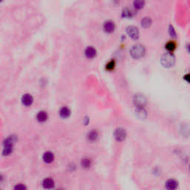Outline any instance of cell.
Masks as SVG:
<instances>
[{"label": "cell", "instance_id": "obj_1", "mask_svg": "<svg viewBox=\"0 0 190 190\" xmlns=\"http://www.w3.org/2000/svg\"><path fill=\"white\" fill-rule=\"evenodd\" d=\"M16 141V138L14 135H10L3 141V149L2 154L3 156H9L13 153L14 144Z\"/></svg>", "mask_w": 190, "mask_h": 190}, {"label": "cell", "instance_id": "obj_2", "mask_svg": "<svg viewBox=\"0 0 190 190\" xmlns=\"http://www.w3.org/2000/svg\"><path fill=\"white\" fill-rule=\"evenodd\" d=\"M145 54V48L141 45H135L130 50V54L133 58H141Z\"/></svg>", "mask_w": 190, "mask_h": 190}, {"label": "cell", "instance_id": "obj_3", "mask_svg": "<svg viewBox=\"0 0 190 190\" xmlns=\"http://www.w3.org/2000/svg\"><path fill=\"white\" fill-rule=\"evenodd\" d=\"M161 63L166 68H170L173 66L175 62V58L174 56L171 53H166L161 57Z\"/></svg>", "mask_w": 190, "mask_h": 190}, {"label": "cell", "instance_id": "obj_4", "mask_svg": "<svg viewBox=\"0 0 190 190\" xmlns=\"http://www.w3.org/2000/svg\"><path fill=\"white\" fill-rule=\"evenodd\" d=\"M127 33L129 34V36L130 37H132V39H138V36H139V31H138V28L135 26H129L126 29Z\"/></svg>", "mask_w": 190, "mask_h": 190}, {"label": "cell", "instance_id": "obj_5", "mask_svg": "<svg viewBox=\"0 0 190 190\" xmlns=\"http://www.w3.org/2000/svg\"><path fill=\"white\" fill-rule=\"evenodd\" d=\"M42 186L45 189H51L54 186V180L51 177H46L42 182Z\"/></svg>", "mask_w": 190, "mask_h": 190}, {"label": "cell", "instance_id": "obj_6", "mask_svg": "<svg viewBox=\"0 0 190 190\" xmlns=\"http://www.w3.org/2000/svg\"><path fill=\"white\" fill-rule=\"evenodd\" d=\"M22 103L24 106H31L32 103L33 102V97L29 94H25L22 96Z\"/></svg>", "mask_w": 190, "mask_h": 190}, {"label": "cell", "instance_id": "obj_7", "mask_svg": "<svg viewBox=\"0 0 190 190\" xmlns=\"http://www.w3.org/2000/svg\"><path fill=\"white\" fill-rule=\"evenodd\" d=\"M135 103L136 106H138L139 108L143 107L144 105L146 104V99L142 95H138L135 96Z\"/></svg>", "mask_w": 190, "mask_h": 190}, {"label": "cell", "instance_id": "obj_8", "mask_svg": "<svg viewBox=\"0 0 190 190\" xmlns=\"http://www.w3.org/2000/svg\"><path fill=\"white\" fill-rule=\"evenodd\" d=\"M42 159H43L44 162L46 163H51L54 160V155L51 152H46L44 153Z\"/></svg>", "mask_w": 190, "mask_h": 190}, {"label": "cell", "instance_id": "obj_9", "mask_svg": "<svg viewBox=\"0 0 190 190\" xmlns=\"http://www.w3.org/2000/svg\"><path fill=\"white\" fill-rule=\"evenodd\" d=\"M48 115L47 114L46 112L45 111H40V112H38V114L36 115V120H37L39 122L43 123L48 120Z\"/></svg>", "mask_w": 190, "mask_h": 190}, {"label": "cell", "instance_id": "obj_10", "mask_svg": "<svg viewBox=\"0 0 190 190\" xmlns=\"http://www.w3.org/2000/svg\"><path fill=\"white\" fill-rule=\"evenodd\" d=\"M115 138L119 141L123 140L126 138V132L123 129H117L115 132Z\"/></svg>", "mask_w": 190, "mask_h": 190}, {"label": "cell", "instance_id": "obj_11", "mask_svg": "<svg viewBox=\"0 0 190 190\" xmlns=\"http://www.w3.org/2000/svg\"><path fill=\"white\" fill-rule=\"evenodd\" d=\"M115 28V23L112 21H107V22H105L104 25H103V28L106 32L108 33H112L114 31Z\"/></svg>", "mask_w": 190, "mask_h": 190}, {"label": "cell", "instance_id": "obj_12", "mask_svg": "<svg viewBox=\"0 0 190 190\" xmlns=\"http://www.w3.org/2000/svg\"><path fill=\"white\" fill-rule=\"evenodd\" d=\"M59 114H60V116L62 118L66 119V118H68V117L70 116V115H71V111H70V109H68V107L64 106V107L60 109Z\"/></svg>", "mask_w": 190, "mask_h": 190}, {"label": "cell", "instance_id": "obj_13", "mask_svg": "<svg viewBox=\"0 0 190 190\" xmlns=\"http://www.w3.org/2000/svg\"><path fill=\"white\" fill-rule=\"evenodd\" d=\"M85 54L88 58H94L97 54V51L93 47L90 46L86 48V51H85Z\"/></svg>", "mask_w": 190, "mask_h": 190}, {"label": "cell", "instance_id": "obj_14", "mask_svg": "<svg viewBox=\"0 0 190 190\" xmlns=\"http://www.w3.org/2000/svg\"><path fill=\"white\" fill-rule=\"evenodd\" d=\"M166 187L168 190H175L177 187V183L176 180H169L166 183Z\"/></svg>", "mask_w": 190, "mask_h": 190}, {"label": "cell", "instance_id": "obj_15", "mask_svg": "<svg viewBox=\"0 0 190 190\" xmlns=\"http://www.w3.org/2000/svg\"><path fill=\"white\" fill-rule=\"evenodd\" d=\"M176 46H177V45H176V43L174 41H169V42H167L166 45V48L168 51H173L176 48Z\"/></svg>", "mask_w": 190, "mask_h": 190}, {"label": "cell", "instance_id": "obj_16", "mask_svg": "<svg viewBox=\"0 0 190 190\" xmlns=\"http://www.w3.org/2000/svg\"><path fill=\"white\" fill-rule=\"evenodd\" d=\"M152 20L149 17H144L143 19L141 20V25L143 26L144 28H148L151 25Z\"/></svg>", "mask_w": 190, "mask_h": 190}, {"label": "cell", "instance_id": "obj_17", "mask_svg": "<svg viewBox=\"0 0 190 190\" xmlns=\"http://www.w3.org/2000/svg\"><path fill=\"white\" fill-rule=\"evenodd\" d=\"M97 137H98V135H97V132L95 131H92L88 134V139L91 141H95L97 138Z\"/></svg>", "mask_w": 190, "mask_h": 190}, {"label": "cell", "instance_id": "obj_18", "mask_svg": "<svg viewBox=\"0 0 190 190\" xmlns=\"http://www.w3.org/2000/svg\"><path fill=\"white\" fill-rule=\"evenodd\" d=\"M13 190H27V186L23 183H16L13 186Z\"/></svg>", "mask_w": 190, "mask_h": 190}, {"label": "cell", "instance_id": "obj_19", "mask_svg": "<svg viewBox=\"0 0 190 190\" xmlns=\"http://www.w3.org/2000/svg\"><path fill=\"white\" fill-rule=\"evenodd\" d=\"M122 16L123 17H132V11L131 10H129V8L124 9L122 13Z\"/></svg>", "mask_w": 190, "mask_h": 190}, {"label": "cell", "instance_id": "obj_20", "mask_svg": "<svg viewBox=\"0 0 190 190\" xmlns=\"http://www.w3.org/2000/svg\"><path fill=\"white\" fill-rule=\"evenodd\" d=\"M134 6L137 9H141L144 6V1H135L134 2Z\"/></svg>", "mask_w": 190, "mask_h": 190}, {"label": "cell", "instance_id": "obj_21", "mask_svg": "<svg viewBox=\"0 0 190 190\" xmlns=\"http://www.w3.org/2000/svg\"><path fill=\"white\" fill-rule=\"evenodd\" d=\"M82 166L85 168H88V167H90L91 166V160L89 159H83L81 162Z\"/></svg>", "mask_w": 190, "mask_h": 190}, {"label": "cell", "instance_id": "obj_22", "mask_svg": "<svg viewBox=\"0 0 190 190\" xmlns=\"http://www.w3.org/2000/svg\"><path fill=\"white\" fill-rule=\"evenodd\" d=\"M115 61H110L109 63L106 65V69L108 70H112L114 69V68H115Z\"/></svg>", "mask_w": 190, "mask_h": 190}, {"label": "cell", "instance_id": "obj_23", "mask_svg": "<svg viewBox=\"0 0 190 190\" xmlns=\"http://www.w3.org/2000/svg\"><path fill=\"white\" fill-rule=\"evenodd\" d=\"M169 32H170V34L172 35V36H175V32H174V28H173L172 26H170L169 27Z\"/></svg>", "mask_w": 190, "mask_h": 190}, {"label": "cell", "instance_id": "obj_24", "mask_svg": "<svg viewBox=\"0 0 190 190\" xmlns=\"http://www.w3.org/2000/svg\"><path fill=\"white\" fill-rule=\"evenodd\" d=\"M4 180V177L1 174H0V183H2Z\"/></svg>", "mask_w": 190, "mask_h": 190}, {"label": "cell", "instance_id": "obj_25", "mask_svg": "<svg viewBox=\"0 0 190 190\" xmlns=\"http://www.w3.org/2000/svg\"><path fill=\"white\" fill-rule=\"evenodd\" d=\"M57 190H62V189H57Z\"/></svg>", "mask_w": 190, "mask_h": 190}, {"label": "cell", "instance_id": "obj_26", "mask_svg": "<svg viewBox=\"0 0 190 190\" xmlns=\"http://www.w3.org/2000/svg\"><path fill=\"white\" fill-rule=\"evenodd\" d=\"M0 190H1V188H0Z\"/></svg>", "mask_w": 190, "mask_h": 190}]
</instances>
